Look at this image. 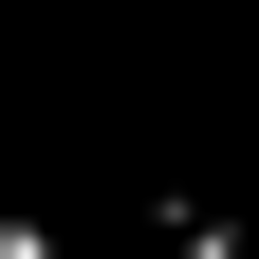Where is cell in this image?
<instances>
[{
    "label": "cell",
    "mask_w": 259,
    "mask_h": 259,
    "mask_svg": "<svg viewBox=\"0 0 259 259\" xmlns=\"http://www.w3.org/2000/svg\"><path fill=\"white\" fill-rule=\"evenodd\" d=\"M0 259H56V222H0Z\"/></svg>",
    "instance_id": "cell-1"
}]
</instances>
